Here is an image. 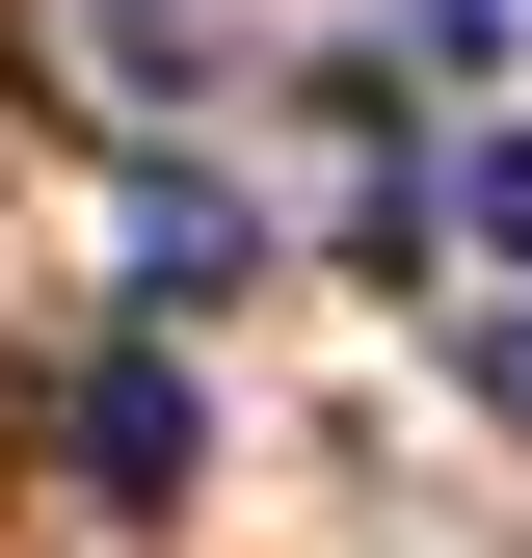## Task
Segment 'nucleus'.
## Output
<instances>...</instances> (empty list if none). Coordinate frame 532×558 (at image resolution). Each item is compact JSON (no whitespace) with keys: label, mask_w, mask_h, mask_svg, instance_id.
Returning a JSON list of instances; mask_svg holds the SVG:
<instances>
[{"label":"nucleus","mask_w":532,"mask_h":558,"mask_svg":"<svg viewBox=\"0 0 532 558\" xmlns=\"http://www.w3.org/2000/svg\"><path fill=\"white\" fill-rule=\"evenodd\" d=\"M186 452H214V426H186V373H160V345H107V373H81V478H186Z\"/></svg>","instance_id":"f257e3e1"},{"label":"nucleus","mask_w":532,"mask_h":558,"mask_svg":"<svg viewBox=\"0 0 532 558\" xmlns=\"http://www.w3.org/2000/svg\"><path fill=\"white\" fill-rule=\"evenodd\" d=\"M133 266H160V293H214V266H240V214H214L186 160H133Z\"/></svg>","instance_id":"f03ea898"},{"label":"nucleus","mask_w":532,"mask_h":558,"mask_svg":"<svg viewBox=\"0 0 532 558\" xmlns=\"http://www.w3.org/2000/svg\"><path fill=\"white\" fill-rule=\"evenodd\" d=\"M480 399H506V426H532V319H480Z\"/></svg>","instance_id":"20e7f679"},{"label":"nucleus","mask_w":532,"mask_h":558,"mask_svg":"<svg viewBox=\"0 0 532 558\" xmlns=\"http://www.w3.org/2000/svg\"><path fill=\"white\" fill-rule=\"evenodd\" d=\"M452 214H480V266H532V133H480V160H452Z\"/></svg>","instance_id":"7ed1b4c3"},{"label":"nucleus","mask_w":532,"mask_h":558,"mask_svg":"<svg viewBox=\"0 0 532 558\" xmlns=\"http://www.w3.org/2000/svg\"><path fill=\"white\" fill-rule=\"evenodd\" d=\"M480 27H532V0H480Z\"/></svg>","instance_id":"39448f33"}]
</instances>
